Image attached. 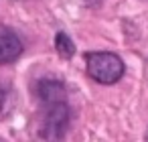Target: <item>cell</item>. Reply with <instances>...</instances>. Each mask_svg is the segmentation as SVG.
<instances>
[{"instance_id": "obj_1", "label": "cell", "mask_w": 148, "mask_h": 142, "mask_svg": "<svg viewBox=\"0 0 148 142\" xmlns=\"http://www.w3.org/2000/svg\"><path fill=\"white\" fill-rule=\"evenodd\" d=\"M69 106L67 99L43 104V114L39 120V138L43 142H61L69 128Z\"/></svg>"}, {"instance_id": "obj_2", "label": "cell", "mask_w": 148, "mask_h": 142, "mask_svg": "<svg viewBox=\"0 0 148 142\" xmlns=\"http://www.w3.org/2000/svg\"><path fill=\"white\" fill-rule=\"evenodd\" d=\"M85 67H87V75L103 85H112L120 81V77L124 75V61L116 53H108V51L87 53Z\"/></svg>"}, {"instance_id": "obj_3", "label": "cell", "mask_w": 148, "mask_h": 142, "mask_svg": "<svg viewBox=\"0 0 148 142\" xmlns=\"http://www.w3.org/2000/svg\"><path fill=\"white\" fill-rule=\"evenodd\" d=\"M21 55H23V41L18 39V35L12 29L0 25V65L12 63Z\"/></svg>"}, {"instance_id": "obj_4", "label": "cell", "mask_w": 148, "mask_h": 142, "mask_svg": "<svg viewBox=\"0 0 148 142\" xmlns=\"http://www.w3.org/2000/svg\"><path fill=\"white\" fill-rule=\"evenodd\" d=\"M37 95H39L41 104L61 102V99H65V85L55 77H45L37 83Z\"/></svg>"}, {"instance_id": "obj_5", "label": "cell", "mask_w": 148, "mask_h": 142, "mask_svg": "<svg viewBox=\"0 0 148 142\" xmlns=\"http://www.w3.org/2000/svg\"><path fill=\"white\" fill-rule=\"evenodd\" d=\"M55 47H57V51H59V55H61L63 59H69V57H73V53H75L73 41H71L65 33H59V35L55 37Z\"/></svg>"}, {"instance_id": "obj_6", "label": "cell", "mask_w": 148, "mask_h": 142, "mask_svg": "<svg viewBox=\"0 0 148 142\" xmlns=\"http://www.w3.org/2000/svg\"><path fill=\"white\" fill-rule=\"evenodd\" d=\"M8 108H10V91L0 85V116L8 114Z\"/></svg>"}, {"instance_id": "obj_7", "label": "cell", "mask_w": 148, "mask_h": 142, "mask_svg": "<svg viewBox=\"0 0 148 142\" xmlns=\"http://www.w3.org/2000/svg\"><path fill=\"white\" fill-rule=\"evenodd\" d=\"M146 142H148V130H146Z\"/></svg>"}]
</instances>
